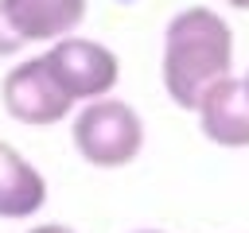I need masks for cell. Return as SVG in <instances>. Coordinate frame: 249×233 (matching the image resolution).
<instances>
[{"instance_id":"1","label":"cell","mask_w":249,"mask_h":233,"mask_svg":"<svg viewBox=\"0 0 249 233\" xmlns=\"http://www.w3.org/2000/svg\"><path fill=\"white\" fill-rule=\"evenodd\" d=\"M233 66V27L206 4L175 12L163 27V85L175 105L195 109L202 89Z\"/></svg>"},{"instance_id":"2","label":"cell","mask_w":249,"mask_h":233,"mask_svg":"<svg viewBox=\"0 0 249 233\" xmlns=\"http://www.w3.org/2000/svg\"><path fill=\"white\" fill-rule=\"evenodd\" d=\"M144 144L140 113L121 97H93L74 116V148L93 167H124Z\"/></svg>"},{"instance_id":"3","label":"cell","mask_w":249,"mask_h":233,"mask_svg":"<svg viewBox=\"0 0 249 233\" xmlns=\"http://www.w3.org/2000/svg\"><path fill=\"white\" fill-rule=\"evenodd\" d=\"M54 82L78 101H93L101 93H109L121 78V62L117 54L97 43V39H82V35H62L51 43V50L43 54Z\"/></svg>"},{"instance_id":"4","label":"cell","mask_w":249,"mask_h":233,"mask_svg":"<svg viewBox=\"0 0 249 233\" xmlns=\"http://www.w3.org/2000/svg\"><path fill=\"white\" fill-rule=\"evenodd\" d=\"M0 97H4V109L23 124H54L74 105V97L54 82V74H51L43 54H35L27 62H16L4 74Z\"/></svg>"},{"instance_id":"5","label":"cell","mask_w":249,"mask_h":233,"mask_svg":"<svg viewBox=\"0 0 249 233\" xmlns=\"http://www.w3.org/2000/svg\"><path fill=\"white\" fill-rule=\"evenodd\" d=\"M86 16V0H0V54L35 39H62Z\"/></svg>"},{"instance_id":"6","label":"cell","mask_w":249,"mask_h":233,"mask_svg":"<svg viewBox=\"0 0 249 233\" xmlns=\"http://www.w3.org/2000/svg\"><path fill=\"white\" fill-rule=\"evenodd\" d=\"M198 120L206 140L222 144V148H245L249 144V93L241 85V78L226 74L214 85L202 89L198 97Z\"/></svg>"},{"instance_id":"7","label":"cell","mask_w":249,"mask_h":233,"mask_svg":"<svg viewBox=\"0 0 249 233\" xmlns=\"http://www.w3.org/2000/svg\"><path fill=\"white\" fill-rule=\"evenodd\" d=\"M47 202V179L8 140H0V217H31Z\"/></svg>"},{"instance_id":"8","label":"cell","mask_w":249,"mask_h":233,"mask_svg":"<svg viewBox=\"0 0 249 233\" xmlns=\"http://www.w3.org/2000/svg\"><path fill=\"white\" fill-rule=\"evenodd\" d=\"M27 233H74L70 225H58V221H43V225H31Z\"/></svg>"},{"instance_id":"9","label":"cell","mask_w":249,"mask_h":233,"mask_svg":"<svg viewBox=\"0 0 249 233\" xmlns=\"http://www.w3.org/2000/svg\"><path fill=\"white\" fill-rule=\"evenodd\" d=\"M226 4H233V8H249V0H226Z\"/></svg>"},{"instance_id":"10","label":"cell","mask_w":249,"mask_h":233,"mask_svg":"<svg viewBox=\"0 0 249 233\" xmlns=\"http://www.w3.org/2000/svg\"><path fill=\"white\" fill-rule=\"evenodd\" d=\"M241 85H245V93H249V70H245V78H241Z\"/></svg>"},{"instance_id":"11","label":"cell","mask_w":249,"mask_h":233,"mask_svg":"<svg viewBox=\"0 0 249 233\" xmlns=\"http://www.w3.org/2000/svg\"><path fill=\"white\" fill-rule=\"evenodd\" d=\"M136 233H163V229H136Z\"/></svg>"}]
</instances>
